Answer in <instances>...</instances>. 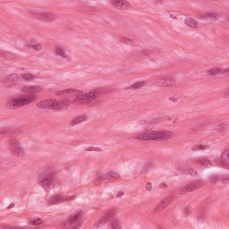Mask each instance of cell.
<instances>
[{"mask_svg":"<svg viewBox=\"0 0 229 229\" xmlns=\"http://www.w3.org/2000/svg\"><path fill=\"white\" fill-rule=\"evenodd\" d=\"M173 136L172 132L169 131H148L138 135L136 139L140 141L164 140L169 139Z\"/></svg>","mask_w":229,"mask_h":229,"instance_id":"6da1fadb","label":"cell"},{"mask_svg":"<svg viewBox=\"0 0 229 229\" xmlns=\"http://www.w3.org/2000/svg\"><path fill=\"white\" fill-rule=\"evenodd\" d=\"M37 97L34 95L24 96L13 99L7 103V107L10 108H17L35 102Z\"/></svg>","mask_w":229,"mask_h":229,"instance_id":"7a4b0ae2","label":"cell"},{"mask_svg":"<svg viewBox=\"0 0 229 229\" xmlns=\"http://www.w3.org/2000/svg\"><path fill=\"white\" fill-rule=\"evenodd\" d=\"M99 93L96 91H91L85 94L78 95L74 99L73 104L75 105H84L89 104L96 99Z\"/></svg>","mask_w":229,"mask_h":229,"instance_id":"3957f363","label":"cell"},{"mask_svg":"<svg viewBox=\"0 0 229 229\" xmlns=\"http://www.w3.org/2000/svg\"><path fill=\"white\" fill-rule=\"evenodd\" d=\"M9 150L12 155L16 157H23L25 152L20 142L16 139H10L9 142Z\"/></svg>","mask_w":229,"mask_h":229,"instance_id":"277c9868","label":"cell"},{"mask_svg":"<svg viewBox=\"0 0 229 229\" xmlns=\"http://www.w3.org/2000/svg\"><path fill=\"white\" fill-rule=\"evenodd\" d=\"M204 184L205 183L203 181L200 180L194 181L181 188L179 192L181 194H185L189 192H193V191L198 189L202 187Z\"/></svg>","mask_w":229,"mask_h":229,"instance_id":"5b68a950","label":"cell"},{"mask_svg":"<svg viewBox=\"0 0 229 229\" xmlns=\"http://www.w3.org/2000/svg\"><path fill=\"white\" fill-rule=\"evenodd\" d=\"M53 174L51 171H46L40 180V184L45 190H49L53 184Z\"/></svg>","mask_w":229,"mask_h":229,"instance_id":"8992f818","label":"cell"},{"mask_svg":"<svg viewBox=\"0 0 229 229\" xmlns=\"http://www.w3.org/2000/svg\"><path fill=\"white\" fill-rule=\"evenodd\" d=\"M33 15L36 19L40 21L46 22H51L57 19L55 14L51 12H37L33 13Z\"/></svg>","mask_w":229,"mask_h":229,"instance_id":"52a82bcc","label":"cell"},{"mask_svg":"<svg viewBox=\"0 0 229 229\" xmlns=\"http://www.w3.org/2000/svg\"><path fill=\"white\" fill-rule=\"evenodd\" d=\"M37 107L41 108L57 110L58 101L53 99H47L38 103Z\"/></svg>","mask_w":229,"mask_h":229,"instance_id":"ba28073f","label":"cell"},{"mask_svg":"<svg viewBox=\"0 0 229 229\" xmlns=\"http://www.w3.org/2000/svg\"><path fill=\"white\" fill-rule=\"evenodd\" d=\"M174 199L175 197L172 195H169L168 197H166L157 204V206L155 207V208L154 210V212H158L162 210L164 208L169 206L171 203L173 202Z\"/></svg>","mask_w":229,"mask_h":229,"instance_id":"9c48e42d","label":"cell"},{"mask_svg":"<svg viewBox=\"0 0 229 229\" xmlns=\"http://www.w3.org/2000/svg\"><path fill=\"white\" fill-rule=\"evenodd\" d=\"M109 2L114 8L120 10H126L130 6V4L125 1L114 0L110 1Z\"/></svg>","mask_w":229,"mask_h":229,"instance_id":"30bf717a","label":"cell"},{"mask_svg":"<svg viewBox=\"0 0 229 229\" xmlns=\"http://www.w3.org/2000/svg\"><path fill=\"white\" fill-rule=\"evenodd\" d=\"M82 93V91L77 89L73 88L65 89L61 91L56 92V95L57 96H70V95H79Z\"/></svg>","mask_w":229,"mask_h":229,"instance_id":"8fae6325","label":"cell"},{"mask_svg":"<svg viewBox=\"0 0 229 229\" xmlns=\"http://www.w3.org/2000/svg\"><path fill=\"white\" fill-rule=\"evenodd\" d=\"M19 76L17 73H12L9 75L5 81V85L6 87L15 86L19 81Z\"/></svg>","mask_w":229,"mask_h":229,"instance_id":"7c38bea8","label":"cell"},{"mask_svg":"<svg viewBox=\"0 0 229 229\" xmlns=\"http://www.w3.org/2000/svg\"><path fill=\"white\" fill-rule=\"evenodd\" d=\"M101 180L102 181V183L104 181H113L116 180L118 179H120V175L119 173L116 172H109L108 173H107L104 176H100Z\"/></svg>","mask_w":229,"mask_h":229,"instance_id":"4fadbf2b","label":"cell"},{"mask_svg":"<svg viewBox=\"0 0 229 229\" xmlns=\"http://www.w3.org/2000/svg\"><path fill=\"white\" fill-rule=\"evenodd\" d=\"M116 213V210L114 208L110 209L102 217L100 220L99 222H98V225H102L104 224H105L107 223L108 221H109L114 216V214Z\"/></svg>","mask_w":229,"mask_h":229,"instance_id":"5bb4252c","label":"cell"},{"mask_svg":"<svg viewBox=\"0 0 229 229\" xmlns=\"http://www.w3.org/2000/svg\"><path fill=\"white\" fill-rule=\"evenodd\" d=\"M74 197H68L67 198H63V197L59 195H56L51 197L49 200V203L50 204H56L60 203L61 202H64L65 200H71L74 199Z\"/></svg>","mask_w":229,"mask_h":229,"instance_id":"9a60e30c","label":"cell"},{"mask_svg":"<svg viewBox=\"0 0 229 229\" xmlns=\"http://www.w3.org/2000/svg\"><path fill=\"white\" fill-rule=\"evenodd\" d=\"M176 82V79L174 77H167L158 80L157 84L160 86H172Z\"/></svg>","mask_w":229,"mask_h":229,"instance_id":"2e32d148","label":"cell"},{"mask_svg":"<svg viewBox=\"0 0 229 229\" xmlns=\"http://www.w3.org/2000/svg\"><path fill=\"white\" fill-rule=\"evenodd\" d=\"M21 90L25 93H35L41 92L44 90V88L40 86H27L23 87Z\"/></svg>","mask_w":229,"mask_h":229,"instance_id":"e0dca14e","label":"cell"},{"mask_svg":"<svg viewBox=\"0 0 229 229\" xmlns=\"http://www.w3.org/2000/svg\"><path fill=\"white\" fill-rule=\"evenodd\" d=\"M82 215V212L81 211L77 212L71 215L67 222L68 225L71 226L76 222L79 221V219L81 218Z\"/></svg>","mask_w":229,"mask_h":229,"instance_id":"ac0fdd59","label":"cell"},{"mask_svg":"<svg viewBox=\"0 0 229 229\" xmlns=\"http://www.w3.org/2000/svg\"><path fill=\"white\" fill-rule=\"evenodd\" d=\"M229 151L228 149L223 152L221 158V163L226 167H228L229 165Z\"/></svg>","mask_w":229,"mask_h":229,"instance_id":"d6986e66","label":"cell"},{"mask_svg":"<svg viewBox=\"0 0 229 229\" xmlns=\"http://www.w3.org/2000/svg\"><path fill=\"white\" fill-rule=\"evenodd\" d=\"M88 119V117L85 115L79 116L73 119L72 121L70 122V125L71 126H75L78 125L81 123L85 121Z\"/></svg>","mask_w":229,"mask_h":229,"instance_id":"ffe728a7","label":"cell"},{"mask_svg":"<svg viewBox=\"0 0 229 229\" xmlns=\"http://www.w3.org/2000/svg\"><path fill=\"white\" fill-rule=\"evenodd\" d=\"M70 104V100L69 99H64L58 101V107L57 111L66 108Z\"/></svg>","mask_w":229,"mask_h":229,"instance_id":"44dd1931","label":"cell"},{"mask_svg":"<svg viewBox=\"0 0 229 229\" xmlns=\"http://www.w3.org/2000/svg\"><path fill=\"white\" fill-rule=\"evenodd\" d=\"M184 22L186 25L193 28H197L198 25V23L197 21L193 18H186Z\"/></svg>","mask_w":229,"mask_h":229,"instance_id":"7402d4cb","label":"cell"},{"mask_svg":"<svg viewBox=\"0 0 229 229\" xmlns=\"http://www.w3.org/2000/svg\"><path fill=\"white\" fill-rule=\"evenodd\" d=\"M197 162L200 166L206 167V168H209L212 166L211 162L206 158H201V159H198L197 161Z\"/></svg>","mask_w":229,"mask_h":229,"instance_id":"603a6c76","label":"cell"},{"mask_svg":"<svg viewBox=\"0 0 229 229\" xmlns=\"http://www.w3.org/2000/svg\"><path fill=\"white\" fill-rule=\"evenodd\" d=\"M229 69H227L226 70H222L220 68H214L213 69H210L208 71V74L210 75H215L217 74H220V73H225L228 72Z\"/></svg>","mask_w":229,"mask_h":229,"instance_id":"cb8c5ba5","label":"cell"},{"mask_svg":"<svg viewBox=\"0 0 229 229\" xmlns=\"http://www.w3.org/2000/svg\"><path fill=\"white\" fill-rule=\"evenodd\" d=\"M22 79L27 82H31L34 80L36 78V76L30 73H23L20 75Z\"/></svg>","mask_w":229,"mask_h":229,"instance_id":"d4e9b609","label":"cell"},{"mask_svg":"<svg viewBox=\"0 0 229 229\" xmlns=\"http://www.w3.org/2000/svg\"><path fill=\"white\" fill-rule=\"evenodd\" d=\"M182 172L186 175H190L193 176H197L199 173L198 172L192 168H187L182 171Z\"/></svg>","mask_w":229,"mask_h":229,"instance_id":"484cf974","label":"cell"},{"mask_svg":"<svg viewBox=\"0 0 229 229\" xmlns=\"http://www.w3.org/2000/svg\"><path fill=\"white\" fill-rule=\"evenodd\" d=\"M145 84H146V82L144 81L139 82H136V83L132 85L130 87V88L133 89V90H137V89H139L143 87L144 86H145Z\"/></svg>","mask_w":229,"mask_h":229,"instance_id":"4316f807","label":"cell"},{"mask_svg":"<svg viewBox=\"0 0 229 229\" xmlns=\"http://www.w3.org/2000/svg\"><path fill=\"white\" fill-rule=\"evenodd\" d=\"M55 52L56 54L59 56H61L63 58H67L68 56L66 53L60 47H56L55 49Z\"/></svg>","mask_w":229,"mask_h":229,"instance_id":"83f0119b","label":"cell"},{"mask_svg":"<svg viewBox=\"0 0 229 229\" xmlns=\"http://www.w3.org/2000/svg\"><path fill=\"white\" fill-rule=\"evenodd\" d=\"M110 226L112 229H121V226H120V222L117 219H114L112 221V222L110 224Z\"/></svg>","mask_w":229,"mask_h":229,"instance_id":"f1b7e54d","label":"cell"},{"mask_svg":"<svg viewBox=\"0 0 229 229\" xmlns=\"http://www.w3.org/2000/svg\"><path fill=\"white\" fill-rule=\"evenodd\" d=\"M220 179V177L218 175H212L210 176L209 178V181L212 184H215L219 181Z\"/></svg>","mask_w":229,"mask_h":229,"instance_id":"f546056e","label":"cell"},{"mask_svg":"<svg viewBox=\"0 0 229 229\" xmlns=\"http://www.w3.org/2000/svg\"><path fill=\"white\" fill-rule=\"evenodd\" d=\"M121 41L122 42L127 44L128 45L132 46H134L136 45L134 42L132 40L128 39L127 38H122V39H121Z\"/></svg>","mask_w":229,"mask_h":229,"instance_id":"4dcf8cb0","label":"cell"},{"mask_svg":"<svg viewBox=\"0 0 229 229\" xmlns=\"http://www.w3.org/2000/svg\"><path fill=\"white\" fill-rule=\"evenodd\" d=\"M27 46L29 48L33 49L35 51H40L42 49V46L40 44H30L27 45Z\"/></svg>","mask_w":229,"mask_h":229,"instance_id":"1f68e13d","label":"cell"},{"mask_svg":"<svg viewBox=\"0 0 229 229\" xmlns=\"http://www.w3.org/2000/svg\"><path fill=\"white\" fill-rule=\"evenodd\" d=\"M208 148V146L207 145H197V146H195L193 148V150L194 151L206 150Z\"/></svg>","mask_w":229,"mask_h":229,"instance_id":"d6a6232c","label":"cell"},{"mask_svg":"<svg viewBox=\"0 0 229 229\" xmlns=\"http://www.w3.org/2000/svg\"><path fill=\"white\" fill-rule=\"evenodd\" d=\"M206 18L210 19L215 20V19H217L218 15L216 13H210L206 14Z\"/></svg>","mask_w":229,"mask_h":229,"instance_id":"836d02e7","label":"cell"},{"mask_svg":"<svg viewBox=\"0 0 229 229\" xmlns=\"http://www.w3.org/2000/svg\"><path fill=\"white\" fill-rule=\"evenodd\" d=\"M86 151H95V152H100L102 151V149L99 147H92L89 146L86 149Z\"/></svg>","mask_w":229,"mask_h":229,"instance_id":"e575fe53","label":"cell"},{"mask_svg":"<svg viewBox=\"0 0 229 229\" xmlns=\"http://www.w3.org/2000/svg\"><path fill=\"white\" fill-rule=\"evenodd\" d=\"M31 224H32L33 225H40L43 223V221L40 218H37L31 221Z\"/></svg>","mask_w":229,"mask_h":229,"instance_id":"d590c367","label":"cell"},{"mask_svg":"<svg viewBox=\"0 0 229 229\" xmlns=\"http://www.w3.org/2000/svg\"><path fill=\"white\" fill-rule=\"evenodd\" d=\"M150 166L149 165H147L144 167L143 170L141 171V172L143 173H146L147 171H148L149 170L150 168Z\"/></svg>","mask_w":229,"mask_h":229,"instance_id":"8d00e7d4","label":"cell"},{"mask_svg":"<svg viewBox=\"0 0 229 229\" xmlns=\"http://www.w3.org/2000/svg\"><path fill=\"white\" fill-rule=\"evenodd\" d=\"M146 189H147L148 190V191H151L152 189V184H151V183L150 182H148V183L146 184Z\"/></svg>","mask_w":229,"mask_h":229,"instance_id":"74e56055","label":"cell"},{"mask_svg":"<svg viewBox=\"0 0 229 229\" xmlns=\"http://www.w3.org/2000/svg\"><path fill=\"white\" fill-rule=\"evenodd\" d=\"M228 181H229V178H228V176L225 177V178H223L222 180H221V182H223V183H228Z\"/></svg>","mask_w":229,"mask_h":229,"instance_id":"f35d334b","label":"cell"},{"mask_svg":"<svg viewBox=\"0 0 229 229\" xmlns=\"http://www.w3.org/2000/svg\"><path fill=\"white\" fill-rule=\"evenodd\" d=\"M123 194H124V193H123V192L121 191V192H119L118 193L117 195V197H118L121 198V197H122L123 195Z\"/></svg>","mask_w":229,"mask_h":229,"instance_id":"ab89813d","label":"cell"},{"mask_svg":"<svg viewBox=\"0 0 229 229\" xmlns=\"http://www.w3.org/2000/svg\"><path fill=\"white\" fill-rule=\"evenodd\" d=\"M190 211V208H188V207L186 208L184 210V212L186 214H189Z\"/></svg>","mask_w":229,"mask_h":229,"instance_id":"60d3db41","label":"cell"},{"mask_svg":"<svg viewBox=\"0 0 229 229\" xmlns=\"http://www.w3.org/2000/svg\"><path fill=\"white\" fill-rule=\"evenodd\" d=\"M167 185L164 184V183H162V184H160V185H159V187L162 188V189H165V188H167Z\"/></svg>","mask_w":229,"mask_h":229,"instance_id":"b9f144b4","label":"cell"},{"mask_svg":"<svg viewBox=\"0 0 229 229\" xmlns=\"http://www.w3.org/2000/svg\"><path fill=\"white\" fill-rule=\"evenodd\" d=\"M170 18H172V19H177V15H175V14H171V15H170Z\"/></svg>","mask_w":229,"mask_h":229,"instance_id":"7bdbcfd3","label":"cell"},{"mask_svg":"<svg viewBox=\"0 0 229 229\" xmlns=\"http://www.w3.org/2000/svg\"><path fill=\"white\" fill-rule=\"evenodd\" d=\"M14 204L13 203L11 204H10L8 207H7V208H12L14 207Z\"/></svg>","mask_w":229,"mask_h":229,"instance_id":"ee69618b","label":"cell"}]
</instances>
